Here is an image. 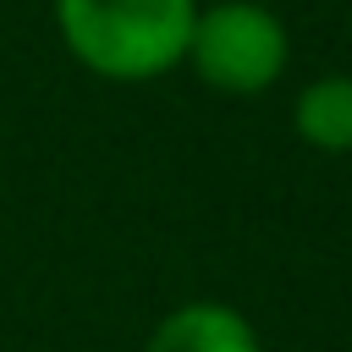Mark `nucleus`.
Here are the masks:
<instances>
[{"label":"nucleus","mask_w":352,"mask_h":352,"mask_svg":"<svg viewBox=\"0 0 352 352\" xmlns=\"http://www.w3.org/2000/svg\"><path fill=\"white\" fill-rule=\"evenodd\" d=\"M66 55L116 88L160 82L182 66L198 0H50Z\"/></svg>","instance_id":"obj_1"},{"label":"nucleus","mask_w":352,"mask_h":352,"mask_svg":"<svg viewBox=\"0 0 352 352\" xmlns=\"http://www.w3.org/2000/svg\"><path fill=\"white\" fill-rule=\"evenodd\" d=\"M143 352H264V336L236 302L187 297L154 319Z\"/></svg>","instance_id":"obj_3"},{"label":"nucleus","mask_w":352,"mask_h":352,"mask_svg":"<svg viewBox=\"0 0 352 352\" xmlns=\"http://www.w3.org/2000/svg\"><path fill=\"white\" fill-rule=\"evenodd\" d=\"M292 132L314 154H352V72H319L292 99Z\"/></svg>","instance_id":"obj_4"},{"label":"nucleus","mask_w":352,"mask_h":352,"mask_svg":"<svg viewBox=\"0 0 352 352\" xmlns=\"http://www.w3.org/2000/svg\"><path fill=\"white\" fill-rule=\"evenodd\" d=\"M182 66L214 94L253 99V94H264L286 77L292 28L264 0H209V6L198 0Z\"/></svg>","instance_id":"obj_2"}]
</instances>
